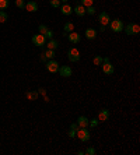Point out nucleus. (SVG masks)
<instances>
[{"instance_id":"10","label":"nucleus","mask_w":140,"mask_h":155,"mask_svg":"<svg viewBox=\"0 0 140 155\" xmlns=\"http://www.w3.org/2000/svg\"><path fill=\"white\" fill-rule=\"evenodd\" d=\"M67 39H69L70 43H73V45H76V43H79V42L81 41V35H80L79 32L71 31L70 34H67Z\"/></svg>"},{"instance_id":"36","label":"nucleus","mask_w":140,"mask_h":155,"mask_svg":"<svg viewBox=\"0 0 140 155\" xmlns=\"http://www.w3.org/2000/svg\"><path fill=\"white\" fill-rule=\"evenodd\" d=\"M105 29H107V27H105V25H101V27H99V31H101V32H104Z\"/></svg>"},{"instance_id":"9","label":"nucleus","mask_w":140,"mask_h":155,"mask_svg":"<svg viewBox=\"0 0 140 155\" xmlns=\"http://www.w3.org/2000/svg\"><path fill=\"white\" fill-rule=\"evenodd\" d=\"M98 21H99L101 25H105L107 27L108 24L111 23V17H109V14L107 11H101V13L98 14Z\"/></svg>"},{"instance_id":"23","label":"nucleus","mask_w":140,"mask_h":155,"mask_svg":"<svg viewBox=\"0 0 140 155\" xmlns=\"http://www.w3.org/2000/svg\"><path fill=\"white\" fill-rule=\"evenodd\" d=\"M49 4H51V7H53V9H59L62 6V1L60 0H49Z\"/></svg>"},{"instance_id":"15","label":"nucleus","mask_w":140,"mask_h":155,"mask_svg":"<svg viewBox=\"0 0 140 155\" xmlns=\"http://www.w3.org/2000/svg\"><path fill=\"white\" fill-rule=\"evenodd\" d=\"M71 31H74V23L73 21H67L63 25V37H67V34H70Z\"/></svg>"},{"instance_id":"6","label":"nucleus","mask_w":140,"mask_h":155,"mask_svg":"<svg viewBox=\"0 0 140 155\" xmlns=\"http://www.w3.org/2000/svg\"><path fill=\"white\" fill-rule=\"evenodd\" d=\"M45 66H46V70L49 71V73H57V70H59V67H60V64L57 63L55 59H49L45 63Z\"/></svg>"},{"instance_id":"16","label":"nucleus","mask_w":140,"mask_h":155,"mask_svg":"<svg viewBox=\"0 0 140 155\" xmlns=\"http://www.w3.org/2000/svg\"><path fill=\"white\" fill-rule=\"evenodd\" d=\"M73 13L77 15V17H84L85 15V7L81 4H76L73 7Z\"/></svg>"},{"instance_id":"27","label":"nucleus","mask_w":140,"mask_h":155,"mask_svg":"<svg viewBox=\"0 0 140 155\" xmlns=\"http://www.w3.org/2000/svg\"><path fill=\"white\" fill-rule=\"evenodd\" d=\"M95 152H97V151H95L94 147H88L87 150L84 151V155H95Z\"/></svg>"},{"instance_id":"21","label":"nucleus","mask_w":140,"mask_h":155,"mask_svg":"<svg viewBox=\"0 0 140 155\" xmlns=\"http://www.w3.org/2000/svg\"><path fill=\"white\" fill-rule=\"evenodd\" d=\"M45 56H46V59L49 60V59H55V56H56V53H55V50H51V49H46L45 52Z\"/></svg>"},{"instance_id":"24","label":"nucleus","mask_w":140,"mask_h":155,"mask_svg":"<svg viewBox=\"0 0 140 155\" xmlns=\"http://www.w3.org/2000/svg\"><path fill=\"white\" fill-rule=\"evenodd\" d=\"M10 6L9 0H0V10H7Z\"/></svg>"},{"instance_id":"12","label":"nucleus","mask_w":140,"mask_h":155,"mask_svg":"<svg viewBox=\"0 0 140 155\" xmlns=\"http://www.w3.org/2000/svg\"><path fill=\"white\" fill-rule=\"evenodd\" d=\"M109 116H111V112H109V109H101L99 112H98V122H107V120H109Z\"/></svg>"},{"instance_id":"4","label":"nucleus","mask_w":140,"mask_h":155,"mask_svg":"<svg viewBox=\"0 0 140 155\" xmlns=\"http://www.w3.org/2000/svg\"><path fill=\"white\" fill-rule=\"evenodd\" d=\"M67 59H69V62H71V63H76V62H79L80 59H81V56H80V50L77 49V48H69V50H67Z\"/></svg>"},{"instance_id":"17","label":"nucleus","mask_w":140,"mask_h":155,"mask_svg":"<svg viewBox=\"0 0 140 155\" xmlns=\"http://www.w3.org/2000/svg\"><path fill=\"white\" fill-rule=\"evenodd\" d=\"M45 46H46V49L56 50L60 45H59V41H57V39H53V38H52V39H49V41L45 43Z\"/></svg>"},{"instance_id":"37","label":"nucleus","mask_w":140,"mask_h":155,"mask_svg":"<svg viewBox=\"0 0 140 155\" xmlns=\"http://www.w3.org/2000/svg\"><path fill=\"white\" fill-rule=\"evenodd\" d=\"M62 3H67V1H69V0H60Z\"/></svg>"},{"instance_id":"25","label":"nucleus","mask_w":140,"mask_h":155,"mask_svg":"<svg viewBox=\"0 0 140 155\" xmlns=\"http://www.w3.org/2000/svg\"><path fill=\"white\" fill-rule=\"evenodd\" d=\"M95 7L94 6H88V7H85V14H88V15H94L95 14Z\"/></svg>"},{"instance_id":"34","label":"nucleus","mask_w":140,"mask_h":155,"mask_svg":"<svg viewBox=\"0 0 140 155\" xmlns=\"http://www.w3.org/2000/svg\"><path fill=\"white\" fill-rule=\"evenodd\" d=\"M70 129H71V130H76V131H77V130H79V124H77V123H71V124H70Z\"/></svg>"},{"instance_id":"31","label":"nucleus","mask_w":140,"mask_h":155,"mask_svg":"<svg viewBox=\"0 0 140 155\" xmlns=\"http://www.w3.org/2000/svg\"><path fill=\"white\" fill-rule=\"evenodd\" d=\"M43 37L46 38V39H52V38H53V31H52V29H48V31L43 34Z\"/></svg>"},{"instance_id":"28","label":"nucleus","mask_w":140,"mask_h":155,"mask_svg":"<svg viewBox=\"0 0 140 155\" xmlns=\"http://www.w3.org/2000/svg\"><path fill=\"white\" fill-rule=\"evenodd\" d=\"M48 29H49V28H48L45 24H41V25L38 27V32H39V34H42V35H43V34H45Z\"/></svg>"},{"instance_id":"5","label":"nucleus","mask_w":140,"mask_h":155,"mask_svg":"<svg viewBox=\"0 0 140 155\" xmlns=\"http://www.w3.org/2000/svg\"><path fill=\"white\" fill-rule=\"evenodd\" d=\"M77 138H79L81 143H87L90 141V138H91V134H90V131L87 130V127H80L79 130H77Z\"/></svg>"},{"instance_id":"20","label":"nucleus","mask_w":140,"mask_h":155,"mask_svg":"<svg viewBox=\"0 0 140 155\" xmlns=\"http://www.w3.org/2000/svg\"><path fill=\"white\" fill-rule=\"evenodd\" d=\"M102 62H104V56H99V55L94 56L93 63L95 64V66H101V64H102Z\"/></svg>"},{"instance_id":"32","label":"nucleus","mask_w":140,"mask_h":155,"mask_svg":"<svg viewBox=\"0 0 140 155\" xmlns=\"http://www.w3.org/2000/svg\"><path fill=\"white\" fill-rule=\"evenodd\" d=\"M76 134H77V131H76V130H71V129H70L69 133H67V136H69L70 138H76Z\"/></svg>"},{"instance_id":"2","label":"nucleus","mask_w":140,"mask_h":155,"mask_svg":"<svg viewBox=\"0 0 140 155\" xmlns=\"http://www.w3.org/2000/svg\"><path fill=\"white\" fill-rule=\"evenodd\" d=\"M101 68H102V73L107 74V76H112V74L115 73V67H113V64L111 63L109 57H104V62H102V64H101Z\"/></svg>"},{"instance_id":"1","label":"nucleus","mask_w":140,"mask_h":155,"mask_svg":"<svg viewBox=\"0 0 140 155\" xmlns=\"http://www.w3.org/2000/svg\"><path fill=\"white\" fill-rule=\"evenodd\" d=\"M108 27H109V29H111L112 32H116V34H119V32L123 31L125 24H123V21H122L121 18H115V20H111V23L108 24Z\"/></svg>"},{"instance_id":"11","label":"nucleus","mask_w":140,"mask_h":155,"mask_svg":"<svg viewBox=\"0 0 140 155\" xmlns=\"http://www.w3.org/2000/svg\"><path fill=\"white\" fill-rule=\"evenodd\" d=\"M98 35V31L95 28H85V31H84V37L87 38L88 41H94Z\"/></svg>"},{"instance_id":"19","label":"nucleus","mask_w":140,"mask_h":155,"mask_svg":"<svg viewBox=\"0 0 140 155\" xmlns=\"http://www.w3.org/2000/svg\"><path fill=\"white\" fill-rule=\"evenodd\" d=\"M7 20H9V14L6 13L4 10H0V24L7 23Z\"/></svg>"},{"instance_id":"30","label":"nucleus","mask_w":140,"mask_h":155,"mask_svg":"<svg viewBox=\"0 0 140 155\" xmlns=\"http://www.w3.org/2000/svg\"><path fill=\"white\" fill-rule=\"evenodd\" d=\"M15 6L18 9H24L25 7V0H15Z\"/></svg>"},{"instance_id":"8","label":"nucleus","mask_w":140,"mask_h":155,"mask_svg":"<svg viewBox=\"0 0 140 155\" xmlns=\"http://www.w3.org/2000/svg\"><path fill=\"white\" fill-rule=\"evenodd\" d=\"M32 43L35 46H39V48H43L45 43H46V38L43 37L42 34H35L32 37Z\"/></svg>"},{"instance_id":"7","label":"nucleus","mask_w":140,"mask_h":155,"mask_svg":"<svg viewBox=\"0 0 140 155\" xmlns=\"http://www.w3.org/2000/svg\"><path fill=\"white\" fill-rule=\"evenodd\" d=\"M57 73H59V76H60V77L67 78V77H71V76H73V70H71V67H70V66L65 64V66H60V67H59Z\"/></svg>"},{"instance_id":"22","label":"nucleus","mask_w":140,"mask_h":155,"mask_svg":"<svg viewBox=\"0 0 140 155\" xmlns=\"http://www.w3.org/2000/svg\"><path fill=\"white\" fill-rule=\"evenodd\" d=\"M38 91H29V92H27V98L28 99H31V101H35L38 98Z\"/></svg>"},{"instance_id":"26","label":"nucleus","mask_w":140,"mask_h":155,"mask_svg":"<svg viewBox=\"0 0 140 155\" xmlns=\"http://www.w3.org/2000/svg\"><path fill=\"white\" fill-rule=\"evenodd\" d=\"M80 4L84 6V7H88V6L94 4V0H80Z\"/></svg>"},{"instance_id":"29","label":"nucleus","mask_w":140,"mask_h":155,"mask_svg":"<svg viewBox=\"0 0 140 155\" xmlns=\"http://www.w3.org/2000/svg\"><path fill=\"white\" fill-rule=\"evenodd\" d=\"M88 126L90 127H93V129H95L98 126V119L95 118V119H91V120H90L88 122Z\"/></svg>"},{"instance_id":"33","label":"nucleus","mask_w":140,"mask_h":155,"mask_svg":"<svg viewBox=\"0 0 140 155\" xmlns=\"http://www.w3.org/2000/svg\"><path fill=\"white\" fill-rule=\"evenodd\" d=\"M39 60H41L42 63H46V62H48V59H46V56H45V53H43V52H42L41 55H39Z\"/></svg>"},{"instance_id":"13","label":"nucleus","mask_w":140,"mask_h":155,"mask_svg":"<svg viewBox=\"0 0 140 155\" xmlns=\"http://www.w3.org/2000/svg\"><path fill=\"white\" fill-rule=\"evenodd\" d=\"M59 9H60V13L63 14V15H66V17L73 14V7H71L69 3H63V4H62Z\"/></svg>"},{"instance_id":"18","label":"nucleus","mask_w":140,"mask_h":155,"mask_svg":"<svg viewBox=\"0 0 140 155\" xmlns=\"http://www.w3.org/2000/svg\"><path fill=\"white\" fill-rule=\"evenodd\" d=\"M88 122L90 120L85 118V116H79L76 123L79 124V127H88Z\"/></svg>"},{"instance_id":"3","label":"nucleus","mask_w":140,"mask_h":155,"mask_svg":"<svg viewBox=\"0 0 140 155\" xmlns=\"http://www.w3.org/2000/svg\"><path fill=\"white\" fill-rule=\"evenodd\" d=\"M123 31H125L126 35H129V37H132V35H137L140 32V25L137 23H129L126 27H123Z\"/></svg>"},{"instance_id":"14","label":"nucleus","mask_w":140,"mask_h":155,"mask_svg":"<svg viewBox=\"0 0 140 155\" xmlns=\"http://www.w3.org/2000/svg\"><path fill=\"white\" fill-rule=\"evenodd\" d=\"M24 9L27 10L28 13H35V11H38V3L34 1V0H29V1L25 3V7Z\"/></svg>"},{"instance_id":"35","label":"nucleus","mask_w":140,"mask_h":155,"mask_svg":"<svg viewBox=\"0 0 140 155\" xmlns=\"http://www.w3.org/2000/svg\"><path fill=\"white\" fill-rule=\"evenodd\" d=\"M38 94H39V95H46V90H45V88H39V90H38Z\"/></svg>"}]
</instances>
